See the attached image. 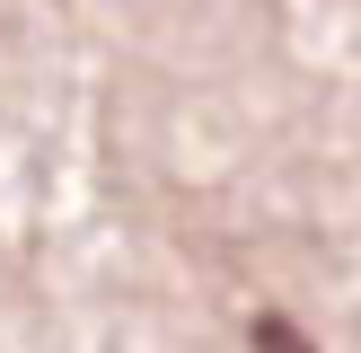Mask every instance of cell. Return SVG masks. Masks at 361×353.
I'll return each mask as SVG.
<instances>
[{
	"label": "cell",
	"mask_w": 361,
	"mask_h": 353,
	"mask_svg": "<svg viewBox=\"0 0 361 353\" xmlns=\"http://www.w3.org/2000/svg\"><path fill=\"white\" fill-rule=\"evenodd\" d=\"M247 353H317V345H309L282 309H256V318H247Z\"/></svg>",
	"instance_id": "obj_1"
}]
</instances>
